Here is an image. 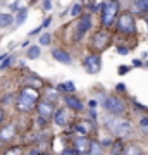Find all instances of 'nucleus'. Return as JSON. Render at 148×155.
Instances as JSON below:
<instances>
[{
  "mask_svg": "<svg viewBox=\"0 0 148 155\" xmlns=\"http://www.w3.org/2000/svg\"><path fill=\"white\" fill-rule=\"evenodd\" d=\"M40 95L38 91L31 86H24V88L19 91V97H17V109L22 112H29L36 104H38Z\"/></svg>",
  "mask_w": 148,
  "mask_h": 155,
  "instance_id": "1",
  "label": "nucleus"
},
{
  "mask_svg": "<svg viewBox=\"0 0 148 155\" xmlns=\"http://www.w3.org/2000/svg\"><path fill=\"white\" fill-rule=\"evenodd\" d=\"M100 19L104 28H110L115 22V17L119 16V2L117 0H110L105 4H100Z\"/></svg>",
  "mask_w": 148,
  "mask_h": 155,
  "instance_id": "2",
  "label": "nucleus"
},
{
  "mask_svg": "<svg viewBox=\"0 0 148 155\" xmlns=\"http://www.w3.org/2000/svg\"><path fill=\"white\" fill-rule=\"evenodd\" d=\"M107 124L105 126L110 129V133L115 134V136H126V134L131 133V122L126 121V119H121V117H109L107 119Z\"/></svg>",
  "mask_w": 148,
  "mask_h": 155,
  "instance_id": "3",
  "label": "nucleus"
},
{
  "mask_svg": "<svg viewBox=\"0 0 148 155\" xmlns=\"http://www.w3.org/2000/svg\"><path fill=\"white\" fill-rule=\"evenodd\" d=\"M117 29L122 35H134L136 33V22L131 12H122L117 16Z\"/></svg>",
  "mask_w": 148,
  "mask_h": 155,
  "instance_id": "4",
  "label": "nucleus"
},
{
  "mask_svg": "<svg viewBox=\"0 0 148 155\" xmlns=\"http://www.w3.org/2000/svg\"><path fill=\"white\" fill-rule=\"evenodd\" d=\"M104 107L112 114V116H122L126 112V104L119 97H107L104 100Z\"/></svg>",
  "mask_w": 148,
  "mask_h": 155,
  "instance_id": "5",
  "label": "nucleus"
},
{
  "mask_svg": "<svg viewBox=\"0 0 148 155\" xmlns=\"http://www.w3.org/2000/svg\"><path fill=\"white\" fill-rule=\"evenodd\" d=\"M90 28H91V14H83L76 24V36H74V40L83 38L84 33H88Z\"/></svg>",
  "mask_w": 148,
  "mask_h": 155,
  "instance_id": "6",
  "label": "nucleus"
},
{
  "mask_svg": "<svg viewBox=\"0 0 148 155\" xmlns=\"http://www.w3.org/2000/svg\"><path fill=\"white\" fill-rule=\"evenodd\" d=\"M84 67H86V71L90 72V74L100 72V69H102V57L97 55V54L86 55V59H84Z\"/></svg>",
  "mask_w": 148,
  "mask_h": 155,
  "instance_id": "7",
  "label": "nucleus"
},
{
  "mask_svg": "<svg viewBox=\"0 0 148 155\" xmlns=\"http://www.w3.org/2000/svg\"><path fill=\"white\" fill-rule=\"evenodd\" d=\"M110 41V36L107 31H98V33H95L93 40H91V47L95 50H104Z\"/></svg>",
  "mask_w": 148,
  "mask_h": 155,
  "instance_id": "8",
  "label": "nucleus"
},
{
  "mask_svg": "<svg viewBox=\"0 0 148 155\" xmlns=\"http://www.w3.org/2000/svg\"><path fill=\"white\" fill-rule=\"evenodd\" d=\"M38 114H40L41 119L48 121L50 117L54 116V107H52V104H50V102H40L38 104Z\"/></svg>",
  "mask_w": 148,
  "mask_h": 155,
  "instance_id": "9",
  "label": "nucleus"
},
{
  "mask_svg": "<svg viewBox=\"0 0 148 155\" xmlns=\"http://www.w3.org/2000/svg\"><path fill=\"white\" fill-rule=\"evenodd\" d=\"M88 147H90V140H88L84 134L74 140V150H76L77 153H84V155H86Z\"/></svg>",
  "mask_w": 148,
  "mask_h": 155,
  "instance_id": "10",
  "label": "nucleus"
},
{
  "mask_svg": "<svg viewBox=\"0 0 148 155\" xmlns=\"http://www.w3.org/2000/svg\"><path fill=\"white\" fill-rule=\"evenodd\" d=\"M16 138V124H7L2 131H0V140L2 141H11Z\"/></svg>",
  "mask_w": 148,
  "mask_h": 155,
  "instance_id": "11",
  "label": "nucleus"
},
{
  "mask_svg": "<svg viewBox=\"0 0 148 155\" xmlns=\"http://www.w3.org/2000/svg\"><path fill=\"white\" fill-rule=\"evenodd\" d=\"M52 55H54V59H55V61L62 62V64H71V62H72L71 55L67 54L66 50H61V48H54V50H52Z\"/></svg>",
  "mask_w": 148,
  "mask_h": 155,
  "instance_id": "12",
  "label": "nucleus"
},
{
  "mask_svg": "<svg viewBox=\"0 0 148 155\" xmlns=\"http://www.w3.org/2000/svg\"><path fill=\"white\" fill-rule=\"evenodd\" d=\"M66 104L69 109H72V110H76V112H81L83 110V102L79 98H76V97H66Z\"/></svg>",
  "mask_w": 148,
  "mask_h": 155,
  "instance_id": "13",
  "label": "nucleus"
},
{
  "mask_svg": "<svg viewBox=\"0 0 148 155\" xmlns=\"http://www.w3.org/2000/svg\"><path fill=\"white\" fill-rule=\"evenodd\" d=\"M54 121L57 126H66L67 124V114L64 109H59V110H54Z\"/></svg>",
  "mask_w": 148,
  "mask_h": 155,
  "instance_id": "14",
  "label": "nucleus"
},
{
  "mask_svg": "<svg viewBox=\"0 0 148 155\" xmlns=\"http://www.w3.org/2000/svg\"><path fill=\"white\" fill-rule=\"evenodd\" d=\"M86 155H102V145H100L98 141L91 140V141H90V147H88Z\"/></svg>",
  "mask_w": 148,
  "mask_h": 155,
  "instance_id": "15",
  "label": "nucleus"
},
{
  "mask_svg": "<svg viewBox=\"0 0 148 155\" xmlns=\"http://www.w3.org/2000/svg\"><path fill=\"white\" fill-rule=\"evenodd\" d=\"M134 9L140 14H148V0H134Z\"/></svg>",
  "mask_w": 148,
  "mask_h": 155,
  "instance_id": "16",
  "label": "nucleus"
},
{
  "mask_svg": "<svg viewBox=\"0 0 148 155\" xmlns=\"http://www.w3.org/2000/svg\"><path fill=\"white\" fill-rule=\"evenodd\" d=\"M122 155H143V150L138 145H129V147L124 148V153Z\"/></svg>",
  "mask_w": 148,
  "mask_h": 155,
  "instance_id": "17",
  "label": "nucleus"
},
{
  "mask_svg": "<svg viewBox=\"0 0 148 155\" xmlns=\"http://www.w3.org/2000/svg\"><path fill=\"white\" fill-rule=\"evenodd\" d=\"M12 14H0V28H7V26H11L12 24Z\"/></svg>",
  "mask_w": 148,
  "mask_h": 155,
  "instance_id": "18",
  "label": "nucleus"
},
{
  "mask_svg": "<svg viewBox=\"0 0 148 155\" xmlns=\"http://www.w3.org/2000/svg\"><path fill=\"white\" fill-rule=\"evenodd\" d=\"M26 17H28V9L26 7H21L19 12H17V16H16V22L17 24H22V22L26 21Z\"/></svg>",
  "mask_w": 148,
  "mask_h": 155,
  "instance_id": "19",
  "label": "nucleus"
},
{
  "mask_svg": "<svg viewBox=\"0 0 148 155\" xmlns=\"http://www.w3.org/2000/svg\"><path fill=\"white\" fill-rule=\"evenodd\" d=\"M40 57V47L38 45H33V47H29V50H28V59H38Z\"/></svg>",
  "mask_w": 148,
  "mask_h": 155,
  "instance_id": "20",
  "label": "nucleus"
},
{
  "mask_svg": "<svg viewBox=\"0 0 148 155\" xmlns=\"http://www.w3.org/2000/svg\"><path fill=\"white\" fill-rule=\"evenodd\" d=\"M57 90H61V91H74L76 90V84L72 83V81H67L64 84H57Z\"/></svg>",
  "mask_w": 148,
  "mask_h": 155,
  "instance_id": "21",
  "label": "nucleus"
},
{
  "mask_svg": "<svg viewBox=\"0 0 148 155\" xmlns=\"http://www.w3.org/2000/svg\"><path fill=\"white\" fill-rule=\"evenodd\" d=\"M122 152H124L122 141H121V140H117V141L112 145V155H122Z\"/></svg>",
  "mask_w": 148,
  "mask_h": 155,
  "instance_id": "22",
  "label": "nucleus"
},
{
  "mask_svg": "<svg viewBox=\"0 0 148 155\" xmlns=\"http://www.w3.org/2000/svg\"><path fill=\"white\" fill-rule=\"evenodd\" d=\"M26 83H28V86H31V88H33V84L38 88V86H41V79H38V78H26Z\"/></svg>",
  "mask_w": 148,
  "mask_h": 155,
  "instance_id": "23",
  "label": "nucleus"
},
{
  "mask_svg": "<svg viewBox=\"0 0 148 155\" xmlns=\"http://www.w3.org/2000/svg\"><path fill=\"white\" fill-rule=\"evenodd\" d=\"M140 127H141V131L145 134H148V117L143 116L141 119H140Z\"/></svg>",
  "mask_w": 148,
  "mask_h": 155,
  "instance_id": "24",
  "label": "nucleus"
},
{
  "mask_svg": "<svg viewBox=\"0 0 148 155\" xmlns=\"http://www.w3.org/2000/svg\"><path fill=\"white\" fill-rule=\"evenodd\" d=\"M81 11H83V7H81V4H74V5L71 7V16H72V17H76V16H79V14H81Z\"/></svg>",
  "mask_w": 148,
  "mask_h": 155,
  "instance_id": "25",
  "label": "nucleus"
},
{
  "mask_svg": "<svg viewBox=\"0 0 148 155\" xmlns=\"http://www.w3.org/2000/svg\"><path fill=\"white\" fill-rule=\"evenodd\" d=\"M11 62H12V55H9L7 54V57L2 61V64H0V71H4V69H7V67L11 66Z\"/></svg>",
  "mask_w": 148,
  "mask_h": 155,
  "instance_id": "26",
  "label": "nucleus"
},
{
  "mask_svg": "<svg viewBox=\"0 0 148 155\" xmlns=\"http://www.w3.org/2000/svg\"><path fill=\"white\" fill-rule=\"evenodd\" d=\"M5 155H22V152H21L19 147H12V148H9L5 152Z\"/></svg>",
  "mask_w": 148,
  "mask_h": 155,
  "instance_id": "27",
  "label": "nucleus"
},
{
  "mask_svg": "<svg viewBox=\"0 0 148 155\" xmlns=\"http://www.w3.org/2000/svg\"><path fill=\"white\" fill-rule=\"evenodd\" d=\"M47 98H48L50 102L55 100V98H57V91H55L54 88H48V90H47Z\"/></svg>",
  "mask_w": 148,
  "mask_h": 155,
  "instance_id": "28",
  "label": "nucleus"
},
{
  "mask_svg": "<svg viewBox=\"0 0 148 155\" xmlns=\"http://www.w3.org/2000/svg\"><path fill=\"white\" fill-rule=\"evenodd\" d=\"M50 43V35L48 33H45L40 36V45H48Z\"/></svg>",
  "mask_w": 148,
  "mask_h": 155,
  "instance_id": "29",
  "label": "nucleus"
},
{
  "mask_svg": "<svg viewBox=\"0 0 148 155\" xmlns=\"http://www.w3.org/2000/svg\"><path fill=\"white\" fill-rule=\"evenodd\" d=\"M61 155H79V153H77L74 148H64V150L61 152Z\"/></svg>",
  "mask_w": 148,
  "mask_h": 155,
  "instance_id": "30",
  "label": "nucleus"
},
{
  "mask_svg": "<svg viewBox=\"0 0 148 155\" xmlns=\"http://www.w3.org/2000/svg\"><path fill=\"white\" fill-rule=\"evenodd\" d=\"M129 71H131V67H129V66H119V74H121V76L127 74Z\"/></svg>",
  "mask_w": 148,
  "mask_h": 155,
  "instance_id": "31",
  "label": "nucleus"
},
{
  "mask_svg": "<svg viewBox=\"0 0 148 155\" xmlns=\"http://www.w3.org/2000/svg\"><path fill=\"white\" fill-rule=\"evenodd\" d=\"M43 9L45 11H50L52 9V0H43Z\"/></svg>",
  "mask_w": 148,
  "mask_h": 155,
  "instance_id": "32",
  "label": "nucleus"
},
{
  "mask_svg": "<svg viewBox=\"0 0 148 155\" xmlns=\"http://www.w3.org/2000/svg\"><path fill=\"white\" fill-rule=\"evenodd\" d=\"M117 52H119L121 55H126V54L129 52V50H127V48H124V47H117Z\"/></svg>",
  "mask_w": 148,
  "mask_h": 155,
  "instance_id": "33",
  "label": "nucleus"
},
{
  "mask_svg": "<svg viewBox=\"0 0 148 155\" xmlns=\"http://www.w3.org/2000/svg\"><path fill=\"white\" fill-rule=\"evenodd\" d=\"M50 21H52V17H47V19H45V21H43V24H41V29H43V28H48Z\"/></svg>",
  "mask_w": 148,
  "mask_h": 155,
  "instance_id": "34",
  "label": "nucleus"
},
{
  "mask_svg": "<svg viewBox=\"0 0 148 155\" xmlns=\"http://www.w3.org/2000/svg\"><path fill=\"white\" fill-rule=\"evenodd\" d=\"M133 66H134V67H141V66H143V62L140 61V59H136V61H133Z\"/></svg>",
  "mask_w": 148,
  "mask_h": 155,
  "instance_id": "35",
  "label": "nucleus"
},
{
  "mask_svg": "<svg viewBox=\"0 0 148 155\" xmlns=\"http://www.w3.org/2000/svg\"><path fill=\"white\" fill-rule=\"evenodd\" d=\"M40 31H41V26H40V28H36V29H33V31H29V36H33V35H38Z\"/></svg>",
  "mask_w": 148,
  "mask_h": 155,
  "instance_id": "36",
  "label": "nucleus"
},
{
  "mask_svg": "<svg viewBox=\"0 0 148 155\" xmlns=\"http://www.w3.org/2000/svg\"><path fill=\"white\" fill-rule=\"evenodd\" d=\"M134 105H136L138 109H140V110H143V112L146 110V107H145V105H141V104H138V102H136V104H134Z\"/></svg>",
  "mask_w": 148,
  "mask_h": 155,
  "instance_id": "37",
  "label": "nucleus"
},
{
  "mask_svg": "<svg viewBox=\"0 0 148 155\" xmlns=\"http://www.w3.org/2000/svg\"><path fill=\"white\" fill-rule=\"evenodd\" d=\"M2 102H4V104H9V102H11V95H7V97H4V98H2Z\"/></svg>",
  "mask_w": 148,
  "mask_h": 155,
  "instance_id": "38",
  "label": "nucleus"
},
{
  "mask_svg": "<svg viewBox=\"0 0 148 155\" xmlns=\"http://www.w3.org/2000/svg\"><path fill=\"white\" fill-rule=\"evenodd\" d=\"M2 122H4V110L0 109V124H2Z\"/></svg>",
  "mask_w": 148,
  "mask_h": 155,
  "instance_id": "39",
  "label": "nucleus"
},
{
  "mask_svg": "<svg viewBox=\"0 0 148 155\" xmlns=\"http://www.w3.org/2000/svg\"><path fill=\"white\" fill-rule=\"evenodd\" d=\"M11 7H12V9H17V7H19V2H14V4H12Z\"/></svg>",
  "mask_w": 148,
  "mask_h": 155,
  "instance_id": "40",
  "label": "nucleus"
},
{
  "mask_svg": "<svg viewBox=\"0 0 148 155\" xmlns=\"http://www.w3.org/2000/svg\"><path fill=\"white\" fill-rule=\"evenodd\" d=\"M40 155H50V153H40Z\"/></svg>",
  "mask_w": 148,
  "mask_h": 155,
  "instance_id": "41",
  "label": "nucleus"
},
{
  "mask_svg": "<svg viewBox=\"0 0 148 155\" xmlns=\"http://www.w3.org/2000/svg\"><path fill=\"white\" fill-rule=\"evenodd\" d=\"M146 24H148V16H146Z\"/></svg>",
  "mask_w": 148,
  "mask_h": 155,
  "instance_id": "42",
  "label": "nucleus"
}]
</instances>
